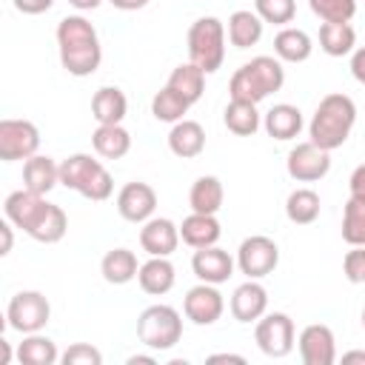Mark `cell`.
<instances>
[{
    "instance_id": "obj_37",
    "label": "cell",
    "mask_w": 365,
    "mask_h": 365,
    "mask_svg": "<svg viewBox=\"0 0 365 365\" xmlns=\"http://www.w3.org/2000/svg\"><path fill=\"white\" fill-rule=\"evenodd\" d=\"M254 11L262 17V23L271 26H288L297 17V0H254Z\"/></svg>"
},
{
    "instance_id": "obj_10",
    "label": "cell",
    "mask_w": 365,
    "mask_h": 365,
    "mask_svg": "<svg viewBox=\"0 0 365 365\" xmlns=\"http://www.w3.org/2000/svg\"><path fill=\"white\" fill-rule=\"evenodd\" d=\"M279 265V245L265 234H251L237 248V268L248 279H262Z\"/></svg>"
},
{
    "instance_id": "obj_48",
    "label": "cell",
    "mask_w": 365,
    "mask_h": 365,
    "mask_svg": "<svg viewBox=\"0 0 365 365\" xmlns=\"http://www.w3.org/2000/svg\"><path fill=\"white\" fill-rule=\"evenodd\" d=\"M154 362H157L154 354H134V356H128V365H154Z\"/></svg>"
},
{
    "instance_id": "obj_20",
    "label": "cell",
    "mask_w": 365,
    "mask_h": 365,
    "mask_svg": "<svg viewBox=\"0 0 365 365\" xmlns=\"http://www.w3.org/2000/svg\"><path fill=\"white\" fill-rule=\"evenodd\" d=\"M302 125H305L302 111H299L297 106H291V103H277V106H271V108L265 111V117H262L265 134L274 137V140H282V143L299 137Z\"/></svg>"
},
{
    "instance_id": "obj_5",
    "label": "cell",
    "mask_w": 365,
    "mask_h": 365,
    "mask_svg": "<svg viewBox=\"0 0 365 365\" xmlns=\"http://www.w3.org/2000/svg\"><path fill=\"white\" fill-rule=\"evenodd\" d=\"M60 185L77 191L91 202H106L114 194V180L108 168L91 154H71L60 163Z\"/></svg>"
},
{
    "instance_id": "obj_25",
    "label": "cell",
    "mask_w": 365,
    "mask_h": 365,
    "mask_svg": "<svg viewBox=\"0 0 365 365\" xmlns=\"http://www.w3.org/2000/svg\"><path fill=\"white\" fill-rule=\"evenodd\" d=\"M23 185L34 194H48L54 185H60V163H54L48 154H34L23 163Z\"/></svg>"
},
{
    "instance_id": "obj_41",
    "label": "cell",
    "mask_w": 365,
    "mask_h": 365,
    "mask_svg": "<svg viewBox=\"0 0 365 365\" xmlns=\"http://www.w3.org/2000/svg\"><path fill=\"white\" fill-rule=\"evenodd\" d=\"M11 6L20 11V14H29V17H37V14H46L54 0H11Z\"/></svg>"
},
{
    "instance_id": "obj_18",
    "label": "cell",
    "mask_w": 365,
    "mask_h": 365,
    "mask_svg": "<svg viewBox=\"0 0 365 365\" xmlns=\"http://www.w3.org/2000/svg\"><path fill=\"white\" fill-rule=\"evenodd\" d=\"M228 311L237 322H257L265 311H268V291L259 279H245L242 285L234 288L231 299H228Z\"/></svg>"
},
{
    "instance_id": "obj_23",
    "label": "cell",
    "mask_w": 365,
    "mask_h": 365,
    "mask_svg": "<svg viewBox=\"0 0 365 365\" xmlns=\"http://www.w3.org/2000/svg\"><path fill=\"white\" fill-rule=\"evenodd\" d=\"M314 54V40L305 29L297 26H282L274 34V57L282 63H305Z\"/></svg>"
},
{
    "instance_id": "obj_36",
    "label": "cell",
    "mask_w": 365,
    "mask_h": 365,
    "mask_svg": "<svg viewBox=\"0 0 365 365\" xmlns=\"http://www.w3.org/2000/svg\"><path fill=\"white\" fill-rule=\"evenodd\" d=\"M342 240L348 245H365V194H351L342 208Z\"/></svg>"
},
{
    "instance_id": "obj_7",
    "label": "cell",
    "mask_w": 365,
    "mask_h": 365,
    "mask_svg": "<svg viewBox=\"0 0 365 365\" xmlns=\"http://www.w3.org/2000/svg\"><path fill=\"white\" fill-rule=\"evenodd\" d=\"M137 339L148 351H168L182 339V317L174 305L157 302L137 317Z\"/></svg>"
},
{
    "instance_id": "obj_19",
    "label": "cell",
    "mask_w": 365,
    "mask_h": 365,
    "mask_svg": "<svg viewBox=\"0 0 365 365\" xmlns=\"http://www.w3.org/2000/svg\"><path fill=\"white\" fill-rule=\"evenodd\" d=\"M222 237V225L217 220V214H197L191 211L182 222H180V240L188 248H208L217 245Z\"/></svg>"
},
{
    "instance_id": "obj_51",
    "label": "cell",
    "mask_w": 365,
    "mask_h": 365,
    "mask_svg": "<svg viewBox=\"0 0 365 365\" xmlns=\"http://www.w3.org/2000/svg\"><path fill=\"white\" fill-rule=\"evenodd\" d=\"M362 328H365V308H362Z\"/></svg>"
},
{
    "instance_id": "obj_4",
    "label": "cell",
    "mask_w": 365,
    "mask_h": 365,
    "mask_svg": "<svg viewBox=\"0 0 365 365\" xmlns=\"http://www.w3.org/2000/svg\"><path fill=\"white\" fill-rule=\"evenodd\" d=\"M285 86V68L279 57L271 54H257L248 63H242L228 83L231 100H248V103H262L274 91Z\"/></svg>"
},
{
    "instance_id": "obj_28",
    "label": "cell",
    "mask_w": 365,
    "mask_h": 365,
    "mask_svg": "<svg viewBox=\"0 0 365 365\" xmlns=\"http://www.w3.org/2000/svg\"><path fill=\"white\" fill-rule=\"evenodd\" d=\"M137 271H140V262L131 248H111L100 259V274L108 285H125L137 279Z\"/></svg>"
},
{
    "instance_id": "obj_8",
    "label": "cell",
    "mask_w": 365,
    "mask_h": 365,
    "mask_svg": "<svg viewBox=\"0 0 365 365\" xmlns=\"http://www.w3.org/2000/svg\"><path fill=\"white\" fill-rule=\"evenodd\" d=\"M51 319V302L43 291H17L6 305V325L17 334H37Z\"/></svg>"
},
{
    "instance_id": "obj_22",
    "label": "cell",
    "mask_w": 365,
    "mask_h": 365,
    "mask_svg": "<svg viewBox=\"0 0 365 365\" xmlns=\"http://www.w3.org/2000/svg\"><path fill=\"white\" fill-rule=\"evenodd\" d=\"M137 282L145 294L151 297H163L174 288L177 282V271L171 265L168 257H148L145 262H140V271H137Z\"/></svg>"
},
{
    "instance_id": "obj_3",
    "label": "cell",
    "mask_w": 365,
    "mask_h": 365,
    "mask_svg": "<svg viewBox=\"0 0 365 365\" xmlns=\"http://www.w3.org/2000/svg\"><path fill=\"white\" fill-rule=\"evenodd\" d=\"M354 125H356V103L348 94L334 91L325 94L314 108V117L308 123V140L325 151H334L345 145Z\"/></svg>"
},
{
    "instance_id": "obj_46",
    "label": "cell",
    "mask_w": 365,
    "mask_h": 365,
    "mask_svg": "<svg viewBox=\"0 0 365 365\" xmlns=\"http://www.w3.org/2000/svg\"><path fill=\"white\" fill-rule=\"evenodd\" d=\"M208 362H237V365H245V356H240V354H211Z\"/></svg>"
},
{
    "instance_id": "obj_33",
    "label": "cell",
    "mask_w": 365,
    "mask_h": 365,
    "mask_svg": "<svg viewBox=\"0 0 365 365\" xmlns=\"http://www.w3.org/2000/svg\"><path fill=\"white\" fill-rule=\"evenodd\" d=\"M319 211H322V200L314 188H294L285 200V217L294 222V225H311L319 220Z\"/></svg>"
},
{
    "instance_id": "obj_27",
    "label": "cell",
    "mask_w": 365,
    "mask_h": 365,
    "mask_svg": "<svg viewBox=\"0 0 365 365\" xmlns=\"http://www.w3.org/2000/svg\"><path fill=\"white\" fill-rule=\"evenodd\" d=\"M225 202V188L220 182V177L214 174H202L191 182V191H188V205L191 211L197 214H217Z\"/></svg>"
},
{
    "instance_id": "obj_17",
    "label": "cell",
    "mask_w": 365,
    "mask_h": 365,
    "mask_svg": "<svg viewBox=\"0 0 365 365\" xmlns=\"http://www.w3.org/2000/svg\"><path fill=\"white\" fill-rule=\"evenodd\" d=\"M180 245V225L168 217H151L140 228V248L148 257H171Z\"/></svg>"
},
{
    "instance_id": "obj_32",
    "label": "cell",
    "mask_w": 365,
    "mask_h": 365,
    "mask_svg": "<svg viewBox=\"0 0 365 365\" xmlns=\"http://www.w3.org/2000/svg\"><path fill=\"white\" fill-rule=\"evenodd\" d=\"M60 359V351L54 339H48L43 331L23 334V342L17 345V362L20 365H54Z\"/></svg>"
},
{
    "instance_id": "obj_43",
    "label": "cell",
    "mask_w": 365,
    "mask_h": 365,
    "mask_svg": "<svg viewBox=\"0 0 365 365\" xmlns=\"http://www.w3.org/2000/svg\"><path fill=\"white\" fill-rule=\"evenodd\" d=\"M348 188H351V194H365V163H359V165L351 171Z\"/></svg>"
},
{
    "instance_id": "obj_11",
    "label": "cell",
    "mask_w": 365,
    "mask_h": 365,
    "mask_svg": "<svg viewBox=\"0 0 365 365\" xmlns=\"http://www.w3.org/2000/svg\"><path fill=\"white\" fill-rule=\"evenodd\" d=\"M40 151V128L31 120H17L6 117L0 120V160L3 163H17L29 160Z\"/></svg>"
},
{
    "instance_id": "obj_9",
    "label": "cell",
    "mask_w": 365,
    "mask_h": 365,
    "mask_svg": "<svg viewBox=\"0 0 365 365\" xmlns=\"http://www.w3.org/2000/svg\"><path fill=\"white\" fill-rule=\"evenodd\" d=\"M254 342L257 348L265 354V356H274V359H282L294 351L297 345V328H294V319L282 311H265L257 322H254Z\"/></svg>"
},
{
    "instance_id": "obj_40",
    "label": "cell",
    "mask_w": 365,
    "mask_h": 365,
    "mask_svg": "<svg viewBox=\"0 0 365 365\" xmlns=\"http://www.w3.org/2000/svg\"><path fill=\"white\" fill-rule=\"evenodd\" d=\"M342 274L354 285H365V245H351V251L342 257Z\"/></svg>"
},
{
    "instance_id": "obj_1",
    "label": "cell",
    "mask_w": 365,
    "mask_h": 365,
    "mask_svg": "<svg viewBox=\"0 0 365 365\" xmlns=\"http://www.w3.org/2000/svg\"><path fill=\"white\" fill-rule=\"evenodd\" d=\"M3 214L14 228H20L23 234H29L34 242H43V245L60 242L68 231L66 211L60 205L48 202L46 194H34L26 185L6 197Z\"/></svg>"
},
{
    "instance_id": "obj_24",
    "label": "cell",
    "mask_w": 365,
    "mask_h": 365,
    "mask_svg": "<svg viewBox=\"0 0 365 365\" xmlns=\"http://www.w3.org/2000/svg\"><path fill=\"white\" fill-rule=\"evenodd\" d=\"M128 114V100L117 86H100L91 97V117L97 125H117Z\"/></svg>"
},
{
    "instance_id": "obj_44",
    "label": "cell",
    "mask_w": 365,
    "mask_h": 365,
    "mask_svg": "<svg viewBox=\"0 0 365 365\" xmlns=\"http://www.w3.org/2000/svg\"><path fill=\"white\" fill-rule=\"evenodd\" d=\"M0 234H3V248H0V254L6 257V254H11V245H14V225H11L9 220H3V222H0Z\"/></svg>"
},
{
    "instance_id": "obj_34",
    "label": "cell",
    "mask_w": 365,
    "mask_h": 365,
    "mask_svg": "<svg viewBox=\"0 0 365 365\" xmlns=\"http://www.w3.org/2000/svg\"><path fill=\"white\" fill-rule=\"evenodd\" d=\"M319 48L328 57H345L356 48V31L351 23H322L319 26Z\"/></svg>"
},
{
    "instance_id": "obj_21",
    "label": "cell",
    "mask_w": 365,
    "mask_h": 365,
    "mask_svg": "<svg viewBox=\"0 0 365 365\" xmlns=\"http://www.w3.org/2000/svg\"><path fill=\"white\" fill-rule=\"evenodd\" d=\"M168 148L180 160H194L205 151V128L197 120H180L168 131Z\"/></svg>"
},
{
    "instance_id": "obj_35",
    "label": "cell",
    "mask_w": 365,
    "mask_h": 365,
    "mask_svg": "<svg viewBox=\"0 0 365 365\" xmlns=\"http://www.w3.org/2000/svg\"><path fill=\"white\" fill-rule=\"evenodd\" d=\"M188 108H191V103L182 97V94H177L171 86H163L154 97H151V114H154V120H160V123H180V120H185V114H188Z\"/></svg>"
},
{
    "instance_id": "obj_50",
    "label": "cell",
    "mask_w": 365,
    "mask_h": 365,
    "mask_svg": "<svg viewBox=\"0 0 365 365\" xmlns=\"http://www.w3.org/2000/svg\"><path fill=\"white\" fill-rule=\"evenodd\" d=\"M0 348H3V365L11 362V348H9V339H0Z\"/></svg>"
},
{
    "instance_id": "obj_42",
    "label": "cell",
    "mask_w": 365,
    "mask_h": 365,
    "mask_svg": "<svg viewBox=\"0 0 365 365\" xmlns=\"http://www.w3.org/2000/svg\"><path fill=\"white\" fill-rule=\"evenodd\" d=\"M351 74H354L356 83L365 86V46L354 48V54H351Z\"/></svg>"
},
{
    "instance_id": "obj_39",
    "label": "cell",
    "mask_w": 365,
    "mask_h": 365,
    "mask_svg": "<svg viewBox=\"0 0 365 365\" xmlns=\"http://www.w3.org/2000/svg\"><path fill=\"white\" fill-rule=\"evenodd\" d=\"M60 362L63 365H100L103 354L88 342H74L60 354Z\"/></svg>"
},
{
    "instance_id": "obj_2",
    "label": "cell",
    "mask_w": 365,
    "mask_h": 365,
    "mask_svg": "<svg viewBox=\"0 0 365 365\" xmlns=\"http://www.w3.org/2000/svg\"><path fill=\"white\" fill-rule=\"evenodd\" d=\"M57 51H60V66L71 77H91L100 63H103V46L100 34L91 26L88 17L83 14H66L57 23Z\"/></svg>"
},
{
    "instance_id": "obj_15",
    "label": "cell",
    "mask_w": 365,
    "mask_h": 365,
    "mask_svg": "<svg viewBox=\"0 0 365 365\" xmlns=\"http://www.w3.org/2000/svg\"><path fill=\"white\" fill-rule=\"evenodd\" d=\"M299 359L305 365H334L336 362V336L325 322H311L297 336Z\"/></svg>"
},
{
    "instance_id": "obj_38",
    "label": "cell",
    "mask_w": 365,
    "mask_h": 365,
    "mask_svg": "<svg viewBox=\"0 0 365 365\" xmlns=\"http://www.w3.org/2000/svg\"><path fill=\"white\" fill-rule=\"evenodd\" d=\"M308 6L322 23H351L356 14V0H308Z\"/></svg>"
},
{
    "instance_id": "obj_47",
    "label": "cell",
    "mask_w": 365,
    "mask_h": 365,
    "mask_svg": "<svg viewBox=\"0 0 365 365\" xmlns=\"http://www.w3.org/2000/svg\"><path fill=\"white\" fill-rule=\"evenodd\" d=\"M100 3H103V0H68V6H74L80 14H83V11H94Z\"/></svg>"
},
{
    "instance_id": "obj_49",
    "label": "cell",
    "mask_w": 365,
    "mask_h": 365,
    "mask_svg": "<svg viewBox=\"0 0 365 365\" xmlns=\"http://www.w3.org/2000/svg\"><path fill=\"white\" fill-rule=\"evenodd\" d=\"M339 359H342L345 365H351V362H362V365H365V351H345Z\"/></svg>"
},
{
    "instance_id": "obj_13",
    "label": "cell",
    "mask_w": 365,
    "mask_h": 365,
    "mask_svg": "<svg viewBox=\"0 0 365 365\" xmlns=\"http://www.w3.org/2000/svg\"><path fill=\"white\" fill-rule=\"evenodd\" d=\"M222 311H225V299H222L220 288L211 285V282H197L182 297V314H185V319H191L200 328L214 325L222 317Z\"/></svg>"
},
{
    "instance_id": "obj_29",
    "label": "cell",
    "mask_w": 365,
    "mask_h": 365,
    "mask_svg": "<svg viewBox=\"0 0 365 365\" xmlns=\"http://www.w3.org/2000/svg\"><path fill=\"white\" fill-rule=\"evenodd\" d=\"M91 145H94L97 157H103V160H123L131 151V134L123 123L97 125L94 134H91Z\"/></svg>"
},
{
    "instance_id": "obj_45",
    "label": "cell",
    "mask_w": 365,
    "mask_h": 365,
    "mask_svg": "<svg viewBox=\"0 0 365 365\" xmlns=\"http://www.w3.org/2000/svg\"><path fill=\"white\" fill-rule=\"evenodd\" d=\"M108 3L120 11H137V9H145L151 0H108Z\"/></svg>"
},
{
    "instance_id": "obj_12",
    "label": "cell",
    "mask_w": 365,
    "mask_h": 365,
    "mask_svg": "<svg viewBox=\"0 0 365 365\" xmlns=\"http://www.w3.org/2000/svg\"><path fill=\"white\" fill-rule=\"evenodd\" d=\"M285 171H288V177L297 180V182H317V180H322V177L331 171V151L319 148V145L311 143V140L297 143V145L288 151Z\"/></svg>"
},
{
    "instance_id": "obj_30",
    "label": "cell",
    "mask_w": 365,
    "mask_h": 365,
    "mask_svg": "<svg viewBox=\"0 0 365 365\" xmlns=\"http://www.w3.org/2000/svg\"><path fill=\"white\" fill-rule=\"evenodd\" d=\"M222 123L237 137H254L262 125L257 103H248V100H228V106L222 111Z\"/></svg>"
},
{
    "instance_id": "obj_16",
    "label": "cell",
    "mask_w": 365,
    "mask_h": 365,
    "mask_svg": "<svg viewBox=\"0 0 365 365\" xmlns=\"http://www.w3.org/2000/svg\"><path fill=\"white\" fill-rule=\"evenodd\" d=\"M237 259L222 251L220 245H208V248H194L191 257V271L200 282H211V285H222L234 277Z\"/></svg>"
},
{
    "instance_id": "obj_26",
    "label": "cell",
    "mask_w": 365,
    "mask_h": 365,
    "mask_svg": "<svg viewBox=\"0 0 365 365\" xmlns=\"http://www.w3.org/2000/svg\"><path fill=\"white\" fill-rule=\"evenodd\" d=\"M262 17L251 9H237L231 17H228V26H225V34H228V43L234 48H251L262 40Z\"/></svg>"
},
{
    "instance_id": "obj_6",
    "label": "cell",
    "mask_w": 365,
    "mask_h": 365,
    "mask_svg": "<svg viewBox=\"0 0 365 365\" xmlns=\"http://www.w3.org/2000/svg\"><path fill=\"white\" fill-rule=\"evenodd\" d=\"M225 23L214 14L208 17H197L188 26V60L197 63L205 74H214L217 68H222L225 60Z\"/></svg>"
},
{
    "instance_id": "obj_14",
    "label": "cell",
    "mask_w": 365,
    "mask_h": 365,
    "mask_svg": "<svg viewBox=\"0 0 365 365\" xmlns=\"http://www.w3.org/2000/svg\"><path fill=\"white\" fill-rule=\"evenodd\" d=\"M157 211V191L143 182V180H131L117 191V214L125 222L143 225L145 220H151Z\"/></svg>"
},
{
    "instance_id": "obj_31",
    "label": "cell",
    "mask_w": 365,
    "mask_h": 365,
    "mask_svg": "<svg viewBox=\"0 0 365 365\" xmlns=\"http://www.w3.org/2000/svg\"><path fill=\"white\" fill-rule=\"evenodd\" d=\"M165 86H171L177 94H182L191 106L194 103H200L202 100V94H205V71L197 66V63H180L171 74H168V83Z\"/></svg>"
}]
</instances>
